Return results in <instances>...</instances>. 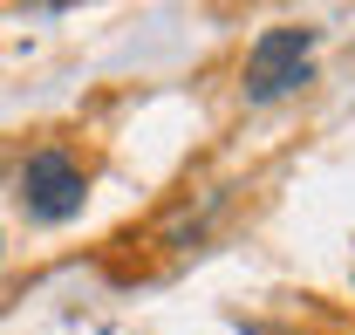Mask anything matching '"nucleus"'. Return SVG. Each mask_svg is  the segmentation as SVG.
<instances>
[{"label":"nucleus","instance_id":"nucleus-1","mask_svg":"<svg viewBox=\"0 0 355 335\" xmlns=\"http://www.w3.org/2000/svg\"><path fill=\"white\" fill-rule=\"evenodd\" d=\"M314 69V28H266L246 55V103H273L301 89Z\"/></svg>","mask_w":355,"mask_h":335},{"label":"nucleus","instance_id":"nucleus-2","mask_svg":"<svg viewBox=\"0 0 355 335\" xmlns=\"http://www.w3.org/2000/svg\"><path fill=\"white\" fill-rule=\"evenodd\" d=\"M89 199L83 185V165L76 158H62V151H35L28 171H21V206L28 219H42V226H62V219H76Z\"/></svg>","mask_w":355,"mask_h":335}]
</instances>
